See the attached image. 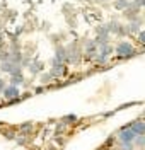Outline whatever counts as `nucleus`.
Instances as JSON below:
<instances>
[{"label":"nucleus","mask_w":145,"mask_h":150,"mask_svg":"<svg viewBox=\"0 0 145 150\" xmlns=\"http://www.w3.org/2000/svg\"><path fill=\"white\" fill-rule=\"evenodd\" d=\"M116 53H118L120 56H132V53H133V46H132L130 43L123 41V43H120V45L116 46Z\"/></svg>","instance_id":"1"},{"label":"nucleus","mask_w":145,"mask_h":150,"mask_svg":"<svg viewBox=\"0 0 145 150\" xmlns=\"http://www.w3.org/2000/svg\"><path fill=\"white\" fill-rule=\"evenodd\" d=\"M4 87H5V85H4V80H0V92L4 91Z\"/></svg>","instance_id":"6"},{"label":"nucleus","mask_w":145,"mask_h":150,"mask_svg":"<svg viewBox=\"0 0 145 150\" xmlns=\"http://www.w3.org/2000/svg\"><path fill=\"white\" fill-rule=\"evenodd\" d=\"M4 94H5L7 99H16L19 96V91H17V87L10 85V87H4Z\"/></svg>","instance_id":"3"},{"label":"nucleus","mask_w":145,"mask_h":150,"mask_svg":"<svg viewBox=\"0 0 145 150\" xmlns=\"http://www.w3.org/2000/svg\"><path fill=\"white\" fill-rule=\"evenodd\" d=\"M137 138V133L132 128H128V130H123L120 133V140L121 143H133V140Z\"/></svg>","instance_id":"2"},{"label":"nucleus","mask_w":145,"mask_h":150,"mask_svg":"<svg viewBox=\"0 0 145 150\" xmlns=\"http://www.w3.org/2000/svg\"><path fill=\"white\" fill-rule=\"evenodd\" d=\"M12 82H14V84H21V82H22V77H19V75L14 74V79H12Z\"/></svg>","instance_id":"5"},{"label":"nucleus","mask_w":145,"mask_h":150,"mask_svg":"<svg viewBox=\"0 0 145 150\" xmlns=\"http://www.w3.org/2000/svg\"><path fill=\"white\" fill-rule=\"evenodd\" d=\"M60 60H65V50H63V48H60V50H58L57 60H55V62H60Z\"/></svg>","instance_id":"4"}]
</instances>
